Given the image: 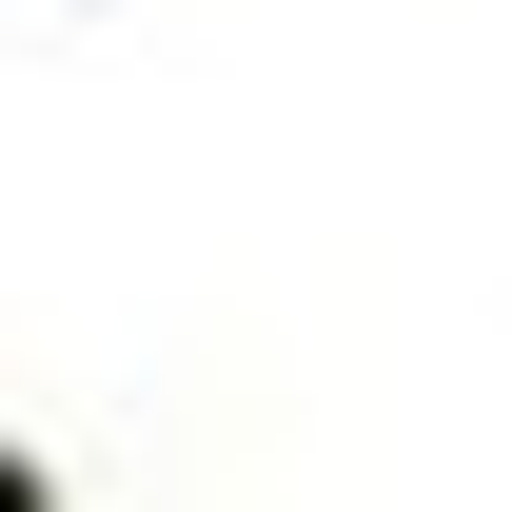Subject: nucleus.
<instances>
[{
    "instance_id": "nucleus-1",
    "label": "nucleus",
    "mask_w": 512,
    "mask_h": 512,
    "mask_svg": "<svg viewBox=\"0 0 512 512\" xmlns=\"http://www.w3.org/2000/svg\"><path fill=\"white\" fill-rule=\"evenodd\" d=\"M0 512H20V453H0Z\"/></svg>"
}]
</instances>
